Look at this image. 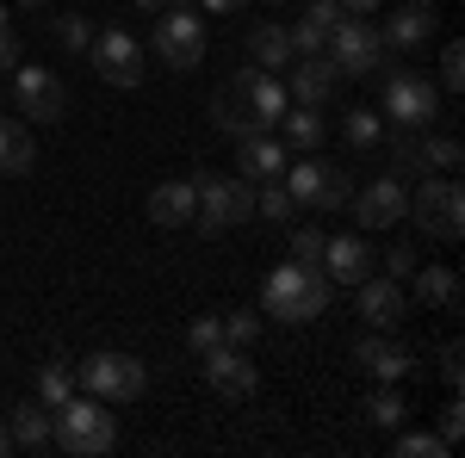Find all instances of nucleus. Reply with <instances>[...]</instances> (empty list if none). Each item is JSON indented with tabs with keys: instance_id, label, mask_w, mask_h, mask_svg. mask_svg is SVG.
Returning a JSON list of instances; mask_svg holds the SVG:
<instances>
[{
	"instance_id": "1",
	"label": "nucleus",
	"mask_w": 465,
	"mask_h": 458,
	"mask_svg": "<svg viewBox=\"0 0 465 458\" xmlns=\"http://www.w3.org/2000/svg\"><path fill=\"white\" fill-rule=\"evenodd\" d=\"M50 446H63L69 458H106L112 446H118V415H112V403L87 396V390H74L69 403H56V409H50Z\"/></svg>"
},
{
	"instance_id": "2",
	"label": "nucleus",
	"mask_w": 465,
	"mask_h": 458,
	"mask_svg": "<svg viewBox=\"0 0 465 458\" xmlns=\"http://www.w3.org/2000/svg\"><path fill=\"white\" fill-rule=\"evenodd\" d=\"M329 310V279L322 267H304V260H286L261 279V317L280 322H317Z\"/></svg>"
},
{
	"instance_id": "3",
	"label": "nucleus",
	"mask_w": 465,
	"mask_h": 458,
	"mask_svg": "<svg viewBox=\"0 0 465 458\" xmlns=\"http://www.w3.org/2000/svg\"><path fill=\"white\" fill-rule=\"evenodd\" d=\"M74 390H87V396H100V403H137L149 390V365L137 353L100 347V353H87V359L74 365Z\"/></svg>"
},
{
	"instance_id": "4",
	"label": "nucleus",
	"mask_w": 465,
	"mask_h": 458,
	"mask_svg": "<svg viewBox=\"0 0 465 458\" xmlns=\"http://www.w3.org/2000/svg\"><path fill=\"white\" fill-rule=\"evenodd\" d=\"M193 192H199L193 223H199L205 236H223V229H236V223L254 217V186L242 174H212V168H199V174H193Z\"/></svg>"
},
{
	"instance_id": "5",
	"label": "nucleus",
	"mask_w": 465,
	"mask_h": 458,
	"mask_svg": "<svg viewBox=\"0 0 465 458\" xmlns=\"http://www.w3.org/2000/svg\"><path fill=\"white\" fill-rule=\"evenodd\" d=\"M286 192L298 211L311 217H335L348 199H354V180H348V168H335V161H317V155H304V161H286Z\"/></svg>"
},
{
	"instance_id": "6",
	"label": "nucleus",
	"mask_w": 465,
	"mask_h": 458,
	"mask_svg": "<svg viewBox=\"0 0 465 458\" xmlns=\"http://www.w3.org/2000/svg\"><path fill=\"white\" fill-rule=\"evenodd\" d=\"M379 100H385V124H397V131H434V118H440V87L416 69H397V63H385Z\"/></svg>"
},
{
	"instance_id": "7",
	"label": "nucleus",
	"mask_w": 465,
	"mask_h": 458,
	"mask_svg": "<svg viewBox=\"0 0 465 458\" xmlns=\"http://www.w3.org/2000/svg\"><path fill=\"white\" fill-rule=\"evenodd\" d=\"M410 223L429 236V242H460L465 236V192L453 174H429L416 192H410Z\"/></svg>"
},
{
	"instance_id": "8",
	"label": "nucleus",
	"mask_w": 465,
	"mask_h": 458,
	"mask_svg": "<svg viewBox=\"0 0 465 458\" xmlns=\"http://www.w3.org/2000/svg\"><path fill=\"white\" fill-rule=\"evenodd\" d=\"M149 50L162 56V69H199L205 63V19L186 6V0H174V6H162L155 13V32H149Z\"/></svg>"
},
{
	"instance_id": "9",
	"label": "nucleus",
	"mask_w": 465,
	"mask_h": 458,
	"mask_svg": "<svg viewBox=\"0 0 465 458\" xmlns=\"http://www.w3.org/2000/svg\"><path fill=\"white\" fill-rule=\"evenodd\" d=\"M322 56L341 69V81L379 74L385 63H391V50L379 44V32H372L366 19H354V13H341V19H335V32H329V44H322Z\"/></svg>"
},
{
	"instance_id": "10",
	"label": "nucleus",
	"mask_w": 465,
	"mask_h": 458,
	"mask_svg": "<svg viewBox=\"0 0 465 458\" xmlns=\"http://www.w3.org/2000/svg\"><path fill=\"white\" fill-rule=\"evenodd\" d=\"M13 106L19 118H32V124H56L63 112H69V87L56 81V69H37V63H13Z\"/></svg>"
},
{
	"instance_id": "11",
	"label": "nucleus",
	"mask_w": 465,
	"mask_h": 458,
	"mask_svg": "<svg viewBox=\"0 0 465 458\" xmlns=\"http://www.w3.org/2000/svg\"><path fill=\"white\" fill-rule=\"evenodd\" d=\"M87 56H94V69H100V81H106V87H137V81H143V44L124 32V25L94 32Z\"/></svg>"
},
{
	"instance_id": "12",
	"label": "nucleus",
	"mask_w": 465,
	"mask_h": 458,
	"mask_svg": "<svg viewBox=\"0 0 465 458\" xmlns=\"http://www.w3.org/2000/svg\"><path fill=\"white\" fill-rule=\"evenodd\" d=\"M199 372H205V385H212L223 403H249L254 390H261V372H254L249 347H212V353H199Z\"/></svg>"
},
{
	"instance_id": "13",
	"label": "nucleus",
	"mask_w": 465,
	"mask_h": 458,
	"mask_svg": "<svg viewBox=\"0 0 465 458\" xmlns=\"http://www.w3.org/2000/svg\"><path fill=\"white\" fill-rule=\"evenodd\" d=\"M354 359H360V372L366 378H379V385H397V378H410L416 372V353L397 341L391 328H366L354 341Z\"/></svg>"
},
{
	"instance_id": "14",
	"label": "nucleus",
	"mask_w": 465,
	"mask_h": 458,
	"mask_svg": "<svg viewBox=\"0 0 465 458\" xmlns=\"http://www.w3.org/2000/svg\"><path fill=\"white\" fill-rule=\"evenodd\" d=\"M348 205H354L360 229H397L403 211H410V192H403V180H397V174H379L372 186H360Z\"/></svg>"
},
{
	"instance_id": "15",
	"label": "nucleus",
	"mask_w": 465,
	"mask_h": 458,
	"mask_svg": "<svg viewBox=\"0 0 465 458\" xmlns=\"http://www.w3.org/2000/svg\"><path fill=\"white\" fill-rule=\"evenodd\" d=\"M230 93H236V100H242V106L254 112V118H261V124H267V131H273V124H280V112L292 106V93H286V81H280V74L273 69H242L236 74V81H230Z\"/></svg>"
},
{
	"instance_id": "16",
	"label": "nucleus",
	"mask_w": 465,
	"mask_h": 458,
	"mask_svg": "<svg viewBox=\"0 0 465 458\" xmlns=\"http://www.w3.org/2000/svg\"><path fill=\"white\" fill-rule=\"evenodd\" d=\"M372 32H379V44H385L391 56L422 50V44L434 37V6H410V0H403V6H391V13H379V25H372Z\"/></svg>"
},
{
	"instance_id": "17",
	"label": "nucleus",
	"mask_w": 465,
	"mask_h": 458,
	"mask_svg": "<svg viewBox=\"0 0 465 458\" xmlns=\"http://www.w3.org/2000/svg\"><path fill=\"white\" fill-rule=\"evenodd\" d=\"M286 93H292V106H329L341 93V69L329 56H298L286 74Z\"/></svg>"
},
{
	"instance_id": "18",
	"label": "nucleus",
	"mask_w": 465,
	"mask_h": 458,
	"mask_svg": "<svg viewBox=\"0 0 465 458\" xmlns=\"http://www.w3.org/2000/svg\"><path fill=\"white\" fill-rule=\"evenodd\" d=\"M354 291H360V322H366V328H397V322L410 317V297H403V285L385 279V273H366Z\"/></svg>"
},
{
	"instance_id": "19",
	"label": "nucleus",
	"mask_w": 465,
	"mask_h": 458,
	"mask_svg": "<svg viewBox=\"0 0 465 458\" xmlns=\"http://www.w3.org/2000/svg\"><path fill=\"white\" fill-rule=\"evenodd\" d=\"M322 267H329V273H322L329 285H360L366 273H379L366 236H329V242H322Z\"/></svg>"
},
{
	"instance_id": "20",
	"label": "nucleus",
	"mask_w": 465,
	"mask_h": 458,
	"mask_svg": "<svg viewBox=\"0 0 465 458\" xmlns=\"http://www.w3.org/2000/svg\"><path fill=\"white\" fill-rule=\"evenodd\" d=\"M286 161H292V149L273 137V131H254V137L236 142V168H242V180H249V186L280 180V174H286Z\"/></svg>"
},
{
	"instance_id": "21",
	"label": "nucleus",
	"mask_w": 465,
	"mask_h": 458,
	"mask_svg": "<svg viewBox=\"0 0 465 458\" xmlns=\"http://www.w3.org/2000/svg\"><path fill=\"white\" fill-rule=\"evenodd\" d=\"M273 137L286 149H298V155H317L322 137H329V118H322V106H286L280 124H273Z\"/></svg>"
},
{
	"instance_id": "22",
	"label": "nucleus",
	"mask_w": 465,
	"mask_h": 458,
	"mask_svg": "<svg viewBox=\"0 0 465 458\" xmlns=\"http://www.w3.org/2000/svg\"><path fill=\"white\" fill-rule=\"evenodd\" d=\"M193 211H199L193 174H186V180H162V186L149 192V217H155L162 229H180V223H193Z\"/></svg>"
},
{
	"instance_id": "23",
	"label": "nucleus",
	"mask_w": 465,
	"mask_h": 458,
	"mask_svg": "<svg viewBox=\"0 0 465 458\" xmlns=\"http://www.w3.org/2000/svg\"><path fill=\"white\" fill-rule=\"evenodd\" d=\"M335 19H341L335 0H311V6L298 13V25H286L292 50H298V56H322V44H329V32H335Z\"/></svg>"
},
{
	"instance_id": "24",
	"label": "nucleus",
	"mask_w": 465,
	"mask_h": 458,
	"mask_svg": "<svg viewBox=\"0 0 465 458\" xmlns=\"http://www.w3.org/2000/svg\"><path fill=\"white\" fill-rule=\"evenodd\" d=\"M249 63H254V69H292V63H298L292 32L280 25V19H261V25L249 32Z\"/></svg>"
},
{
	"instance_id": "25",
	"label": "nucleus",
	"mask_w": 465,
	"mask_h": 458,
	"mask_svg": "<svg viewBox=\"0 0 465 458\" xmlns=\"http://www.w3.org/2000/svg\"><path fill=\"white\" fill-rule=\"evenodd\" d=\"M465 161V149H460V137H447V131H416V149H410V168H422V174H453Z\"/></svg>"
},
{
	"instance_id": "26",
	"label": "nucleus",
	"mask_w": 465,
	"mask_h": 458,
	"mask_svg": "<svg viewBox=\"0 0 465 458\" xmlns=\"http://www.w3.org/2000/svg\"><path fill=\"white\" fill-rule=\"evenodd\" d=\"M410 285H416V304H429V310H453V304H460V273H453V267H422V260H416Z\"/></svg>"
},
{
	"instance_id": "27",
	"label": "nucleus",
	"mask_w": 465,
	"mask_h": 458,
	"mask_svg": "<svg viewBox=\"0 0 465 458\" xmlns=\"http://www.w3.org/2000/svg\"><path fill=\"white\" fill-rule=\"evenodd\" d=\"M37 168V149H32V131L19 124V118H0V174L19 180Z\"/></svg>"
},
{
	"instance_id": "28",
	"label": "nucleus",
	"mask_w": 465,
	"mask_h": 458,
	"mask_svg": "<svg viewBox=\"0 0 465 458\" xmlns=\"http://www.w3.org/2000/svg\"><path fill=\"white\" fill-rule=\"evenodd\" d=\"M6 434H13V453H44L50 446V409L44 403H19Z\"/></svg>"
},
{
	"instance_id": "29",
	"label": "nucleus",
	"mask_w": 465,
	"mask_h": 458,
	"mask_svg": "<svg viewBox=\"0 0 465 458\" xmlns=\"http://www.w3.org/2000/svg\"><path fill=\"white\" fill-rule=\"evenodd\" d=\"M212 124H217L230 142H242V137H254V131H267V124H261V118H254V112L242 106L230 87H223V93H212Z\"/></svg>"
},
{
	"instance_id": "30",
	"label": "nucleus",
	"mask_w": 465,
	"mask_h": 458,
	"mask_svg": "<svg viewBox=\"0 0 465 458\" xmlns=\"http://www.w3.org/2000/svg\"><path fill=\"white\" fill-rule=\"evenodd\" d=\"M341 137H348V149H354V155H372V149L385 142V118H379L372 106H354L348 118H341Z\"/></svg>"
},
{
	"instance_id": "31",
	"label": "nucleus",
	"mask_w": 465,
	"mask_h": 458,
	"mask_svg": "<svg viewBox=\"0 0 465 458\" xmlns=\"http://www.w3.org/2000/svg\"><path fill=\"white\" fill-rule=\"evenodd\" d=\"M69 396H74V365H69V359H50V365L37 372V396H32V403L56 409V403H69Z\"/></svg>"
},
{
	"instance_id": "32",
	"label": "nucleus",
	"mask_w": 465,
	"mask_h": 458,
	"mask_svg": "<svg viewBox=\"0 0 465 458\" xmlns=\"http://www.w3.org/2000/svg\"><path fill=\"white\" fill-rule=\"evenodd\" d=\"M254 217H267V223H292V217H298L286 180H261V192H254Z\"/></svg>"
},
{
	"instance_id": "33",
	"label": "nucleus",
	"mask_w": 465,
	"mask_h": 458,
	"mask_svg": "<svg viewBox=\"0 0 465 458\" xmlns=\"http://www.w3.org/2000/svg\"><path fill=\"white\" fill-rule=\"evenodd\" d=\"M403 415H410V409H403V396H397L391 385H379L372 396H366V422L379 427V434H391V427H403Z\"/></svg>"
},
{
	"instance_id": "34",
	"label": "nucleus",
	"mask_w": 465,
	"mask_h": 458,
	"mask_svg": "<svg viewBox=\"0 0 465 458\" xmlns=\"http://www.w3.org/2000/svg\"><path fill=\"white\" fill-rule=\"evenodd\" d=\"M223 347H254L261 341V310H223Z\"/></svg>"
},
{
	"instance_id": "35",
	"label": "nucleus",
	"mask_w": 465,
	"mask_h": 458,
	"mask_svg": "<svg viewBox=\"0 0 465 458\" xmlns=\"http://www.w3.org/2000/svg\"><path fill=\"white\" fill-rule=\"evenodd\" d=\"M322 242H329V229H317V223H298V229H292V260L322 267Z\"/></svg>"
},
{
	"instance_id": "36",
	"label": "nucleus",
	"mask_w": 465,
	"mask_h": 458,
	"mask_svg": "<svg viewBox=\"0 0 465 458\" xmlns=\"http://www.w3.org/2000/svg\"><path fill=\"white\" fill-rule=\"evenodd\" d=\"M397 458H447L453 446L440 440V434H397V446H391Z\"/></svg>"
},
{
	"instance_id": "37",
	"label": "nucleus",
	"mask_w": 465,
	"mask_h": 458,
	"mask_svg": "<svg viewBox=\"0 0 465 458\" xmlns=\"http://www.w3.org/2000/svg\"><path fill=\"white\" fill-rule=\"evenodd\" d=\"M56 44H63L69 56H81V50L94 44V25H87L81 13H63V19H56Z\"/></svg>"
},
{
	"instance_id": "38",
	"label": "nucleus",
	"mask_w": 465,
	"mask_h": 458,
	"mask_svg": "<svg viewBox=\"0 0 465 458\" xmlns=\"http://www.w3.org/2000/svg\"><path fill=\"white\" fill-rule=\"evenodd\" d=\"M186 347H193V353H212V347H223V322H217V317H199L193 328H186Z\"/></svg>"
},
{
	"instance_id": "39",
	"label": "nucleus",
	"mask_w": 465,
	"mask_h": 458,
	"mask_svg": "<svg viewBox=\"0 0 465 458\" xmlns=\"http://www.w3.org/2000/svg\"><path fill=\"white\" fill-rule=\"evenodd\" d=\"M440 87H447V93H460V87H465V50H460V44L440 50Z\"/></svg>"
},
{
	"instance_id": "40",
	"label": "nucleus",
	"mask_w": 465,
	"mask_h": 458,
	"mask_svg": "<svg viewBox=\"0 0 465 458\" xmlns=\"http://www.w3.org/2000/svg\"><path fill=\"white\" fill-rule=\"evenodd\" d=\"M410 273H416V248H410V242H397L391 254H385V279H397V285H403Z\"/></svg>"
},
{
	"instance_id": "41",
	"label": "nucleus",
	"mask_w": 465,
	"mask_h": 458,
	"mask_svg": "<svg viewBox=\"0 0 465 458\" xmlns=\"http://www.w3.org/2000/svg\"><path fill=\"white\" fill-rule=\"evenodd\" d=\"M460 434H465V403L453 396V403L440 409V440H447V446H460Z\"/></svg>"
},
{
	"instance_id": "42",
	"label": "nucleus",
	"mask_w": 465,
	"mask_h": 458,
	"mask_svg": "<svg viewBox=\"0 0 465 458\" xmlns=\"http://www.w3.org/2000/svg\"><path fill=\"white\" fill-rule=\"evenodd\" d=\"M440 378H447V390H460V385H465V365H460V341H447V347H440Z\"/></svg>"
},
{
	"instance_id": "43",
	"label": "nucleus",
	"mask_w": 465,
	"mask_h": 458,
	"mask_svg": "<svg viewBox=\"0 0 465 458\" xmlns=\"http://www.w3.org/2000/svg\"><path fill=\"white\" fill-rule=\"evenodd\" d=\"M341 13H354V19H372V13H385V0H335Z\"/></svg>"
},
{
	"instance_id": "44",
	"label": "nucleus",
	"mask_w": 465,
	"mask_h": 458,
	"mask_svg": "<svg viewBox=\"0 0 465 458\" xmlns=\"http://www.w3.org/2000/svg\"><path fill=\"white\" fill-rule=\"evenodd\" d=\"M13 63H19V37L0 25V69H13Z\"/></svg>"
},
{
	"instance_id": "45",
	"label": "nucleus",
	"mask_w": 465,
	"mask_h": 458,
	"mask_svg": "<svg viewBox=\"0 0 465 458\" xmlns=\"http://www.w3.org/2000/svg\"><path fill=\"white\" fill-rule=\"evenodd\" d=\"M199 6H205V13H217V19H230V13H242L249 0H199Z\"/></svg>"
},
{
	"instance_id": "46",
	"label": "nucleus",
	"mask_w": 465,
	"mask_h": 458,
	"mask_svg": "<svg viewBox=\"0 0 465 458\" xmlns=\"http://www.w3.org/2000/svg\"><path fill=\"white\" fill-rule=\"evenodd\" d=\"M131 6H137V13H149V19H155V13H162V6H174V0H131Z\"/></svg>"
},
{
	"instance_id": "47",
	"label": "nucleus",
	"mask_w": 465,
	"mask_h": 458,
	"mask_svg": "<svg viewBox=\"0 0 465 458\" xmlns=\"http://www.w3.org/2000/svg\"><path fill=\"white\" fill-rule=\"evenodd\" d=\"M13 453V434H6V422H0V458Z\"/></svg>"
},
{
	"instance_id": "48",
	"label": "nucleus",
	"mask_w": 465,
	"mask_h": 458,
	"mask_svg": "<svg viewBox=\"0 0 465 458\" xmlns=\"http://www.w3.org/2000/svg\"><path fill=\"white\" fill-rule=\"evenodd\" d=\"M410 6H434V0H410Z\"/></svg>"
},
{
	"instance_id": "49",
	"label": "nucleus",
	"mask_w": 465,
	"mask_h": 458,
	"mask_svg": "<svg viewBox=\"0 0 465 458\" xmlns=\"http://www.w3.org/2000/svg\"><path fill=\"white\" fill-rule=\"evenodd\" d=\"M25 6H44V0H25Z\"/></svg>"
},
{
	"instance_id": "50",
	"label": "nucleus",
	"mask_w": 465,
	"mask_h": 458,
	"mask_svg": "<svg viewBox=\"0 0 465 458\" xmlns=\"http://www.w3.org/2000/svg\"><path fill=\"white\" fill-rule=\"evenodd\" d=\"M273 6H280V0H273Z\"/></svg>"
}]
</instances>
